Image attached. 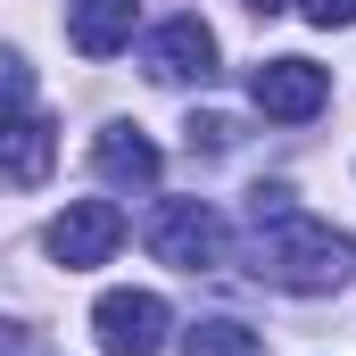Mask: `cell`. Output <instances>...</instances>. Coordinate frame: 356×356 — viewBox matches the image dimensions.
Returning a JSON list of instances; mask_svg holds the SVG:
<instances>
[{"label": "cell", "instance_id": "obj_1", "mask_svg": "<svg viewBox=\"0 0 356 356\" xmlns=\"http://www.w3.org/2000/svg\"><path fill=\"white\" fill-rule=\"evenodd\" d=\"M249 257H257V273L273 290L323 298V290H340L356 273V241L332 232L323 216H307L282 182H266V191H249Z\"/></svg>", "mask_w": 356, "mask_h": 356}, {"label": "cell", "instance_id": "obj_2", "mask_svg": "<svg viewBox=\"0 0 356 356\" xmlns=\"http://www.w3.org/2000/svg\"><path fill=\"white\" fill-rule=\"evenodd\" d=\"M224 216L207 207V199H158V216H149V257L175 273H207L224 266Z\"/></svg>", "mask_w": 356, "mask_h": 356}, {"label": "cell", "instance_id": "obj_3", "mask_svg": "<svg viewBox=\"0 0 356 356\" xmlns=\"http://www.w3.org/2000/svg\"><path fill=\"white\" fill-rule=\"evenodd\" d=\"M166 332H175V315L158 290H99V307H91L99 356H166Z\"/></svg>", "mask_w": 356, "mask_h": 356}, {"label": "cell", "instance_id": "obj_4", "mask_svg": "<svg viewBox=\"0 0 356 356\" xmlns=\"http://www.w3.org/2000/svg\"><path fill=\"white\" fill-rule=\"evenodd\" d=\"M116 241H124V207H116V199H67V207L50 216V232H42V249H50L67 273L108 266Z\"/></svg>", "mask_w": 356, "mask_h": 356}, {"label": "cell", "instance_id": "obj_5", "mask_svg": "<svg viewBox=\"0 0 356 356\" xmlns=\"http://www.w3.org/2000/svg\"><path fill=\"white\" fill-rule=\"evenodd\" d=\"M249 99L266 108L273 124H307V116H323V99H332V75H323L315 58H266V67L249 75Z\"/></svg>", "mask_w": 356, "mask_h": 356}, {"label": "cell", "instance_id": "obj_6", "mask_svg": "<svg viewBox=\"0 0 356 356\" xmlns=\"http://www.w3.org/2000/svg\"><path fill=\"white\" fill-rule=\"evenodd\" d=\"M141 58H149V75H166V83H207V75H216V33H207L199 17H166Z\"/></svg>", "mask_w": 356, "mask_h": 356}, {"label": "cell", "instance_id": "obj_7", "mask_svg": "<svg viewBox=\"0 0 356 356\" xmlns=\"http://www.w3.org/2000/svg\"><path fill=\"white\" fill-rule=\"evenodd\" d=\"M50 158H58V133H50V116L42 108H25V116H0V182H42L50 175Z\"/></svg>", "mask_w": 356, "mask_h": 356}, {"label": "cell", "instance_id": "obj_8", "mask_svg": "<svg viewBox=\"0 0 356 356\" xmlns=\"http://www.w3.org/2000/svg\"><path fill=\"white\" fill-rule=\"evenodd\" d=\"M91 166L116 182V191H149V182L166 175V158H158V141H149L141 124H108V133L91 141Z\"/></svg>", "mask_w": 356, "mask_h": 356}, {"label": "cell", "instance_id": "obj_9", "mask_svg": "<svg viewBox=\"0 0 356 356\" xmlns=\"http://www.w3.org/2000/svg\"><path fill=\"white\" fill-rule=\"evenodd\" d=\"M133 8L141 0H67V42L83 58H116L133 42Z\"/></svg>", "mask_w": 356, "mask_h": 356}, {"label": "cell", "instance_id": "obj_10", "mask_svg": "<svg viewBox=\"0 0 356 356\" xmlns=\"http://www.w3.org/2000/svg\"><path fill=\"white\" fill-rule=\"evenodd\" d=\"M266 340L249 332V323H232V315H207L199 332H182V356H257Z\"/></svg>", "mask_w": 356, "mask_h": 356}, {"label": "cell", "instance_id": "obj_11", "mask_svg": "<svg viewBox=\"0 0 356 356\" xmlns=\"http://www.w3.org/2000/svg\"><path fill=\"white\" fill-rule=\"evenodd\" d=\"M33 108V67L17 50H0V116H25Z\"/></svg>", "mask_w": 356, "mask_h": 356}, {"label": "cell", "instance_id": "obj_12", "mask_svg": "<svg viewBox=\"0 0 356 356\" xmlns=\"http://www.w3.org/2000/svg\"><path fill=\"white\" fill-rule=\"evenodd\" d=\"M232 116H191V149H232Z\"/></svg>", "mask_w": 356, "mask_h": 356}, {"label": "cell", "instance_id": "obj_13", "mask_svg": "<svg viewBox=\"0 0 356 356\" xmlns=\"http://www.w3.org/2000/svg\"><path fill=\"white\" fill-rule=\"evenodd\" d=\"M298 8H307V25H323V33H332V25H356V0H298Z\"/></svg>", "mask_w": 356, "mask_h": 356}, {"label": "cell", "instance_id": "obj_14", "mask_svg": "<svg viewBox=\"0 0 356 356\" xmlns=\"http://www.w3.org/2000/svg\"><path fill=\"white\" fill-rule=\"evenodd\" d=\"M249 8H257V17H273V8H290V0H249Z\"/></svg>", "mask_w": 356, "mask_h": 356}]
</instances>
